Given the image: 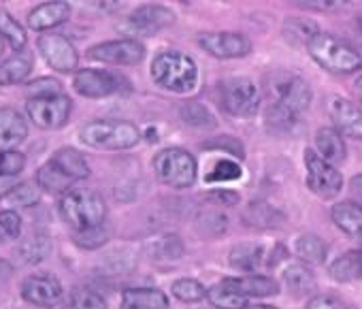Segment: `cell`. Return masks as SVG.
I'll return each mask as SVG.
<instances>
[{
  "label": "cell",
  "mask_w": 362,
  "mask_h": 309,
  "mask_svg": "<svg viewBox=\"0 0 362 309\" xmlns=\"http://www.w3.org/2000/svg\"><path fill=\"white\" fill-rule=\"evenodd\" d=\"M151 79L162 90L186 94L199 83V66L190 56L181 52H162L151 62Z\"/></svg>",
  "instance_id": "cell-1"
},
{
  "label": "cell",
  "mask_w": 362,
  "mask_h": 309,
  "mask_svg": "<svg viewBox=\"0 0 362 309\" xmlns=\"http://www.w3.org/2000/svg\"><path fill=\"white\" fill-rule=\"evenodd\" d=\"M307 52L324 71L332 75H349L362 71L360 52L328 33H315L307 43Z\"/></svg>",
  "instance_id": "cell-2"
},
{
  "label": "cell",
  "mask_w": 362,
  "mask_h": 309,
  "mask_svg": "<svg viewBox=\"0 0 362 309\" xmlns=\"http://www.w3.org/2000/svg\"><path fill=\"white\" fill-rule=\"evenodd\" d=\"M60 216L75 233H81V231L105 224L107 205L103 197L94 190L71 188L60 199Z\"/></svg>",
  "instance_id": "cell-3"
},
{
  "label": "cell",
  "mask_w": 362,
  "mask_h": 309,
  "mask_svg": "<svg viewBox=\"0 0 362 309\" xmlns=\"http://www.w3.org/2000/svg\"><path fill=\"white\" fill-rule=\"evenodd\" d=\"M79 139L94 149L122 151L130 149L141 141V130L122 119H94L79 130Z\"/></svg>",
  "instance_id": "cell-4"
},
{
  "label": "cell",
  "mask_w": 362,
  "mask_h": 309,
  "mask_svg": "<svg viewBox=\"0 0 362 309\" xmlns=\"http://www.w3.org/2000/svg\"><path fill=\"white\" fill-rule=\"evenodd\" d=\"M153 171L162 184L181 190L197 182L199 165L190 151L181 147H166L153 158Z\"/></svg>",
  "instance_id": "cell-5"
},
{
  "label": "cell",
  "mask_w": 362,
  "mask_h": 309,
  "mask_svg": "<svg viewBox=\"0 0 362 309\" xmlns=\"http://www.w3.org/2000/svg\"><path fill=\"white\" fill-rule=\"evenodd\" d=\"M220 103L235 117H252L260 109V90L245 77H230L220 83Z\"/></svg>",
  "instance_id": "cell-6"
},
{
  "label": "cell",
  "mask_w": 362,
  "mask_h": 309,
  "mask_svg": "<svg viewBox=\"0 0 362 309\" xmlns=\"http://www.w3.org/2000/svg\"><path fill=\"white\" fill-rule=\"evenodd\" d=\"M173 24H175V13L168 7L145 5V7H139L136 11H132L124 20V24H119V30L124 35H128V39L136 41V37L158 35V33H162L164 28H168Z\"/></svg>",
  "instance_id": "cell-7"
},
{
  "label": "cell",
  "mask_w": 362,
  "mask_h": 309,
  "mask_svg": "<svg viewBox=\"0 0 362 309\" xmlns=\"http://www.w3.org/2000/svg\"><path fill=\"white\" fill-rule=\"evenodd\" d=\"M73 88L77 90V94H81L86 98H107V96L128 92L130 83L124 77L109 73V71L83 69V71L75 73Z\"/></svg>",
  "instance_id": "cell-8"
},
{
  "label": "cell",
  "mask_w": 362,
  "mask_h": 309,
  "mask_svg": "<svg viewBox=\"0 0 362 309\" xmlns=\"http://www.w3.org/2000/svg\"><path fill=\"white\" fill-rule=\"evenodd\" d=\"M305 167H307V186L313 194L322 199H334L343 188V175L322 161L315 149H305Z\"/></svg>",
  "instance_id": "cell-9"
},
{
  "label": "cell",
  "mask_w": 362,
  "mask_h": 309,
  "mask_svg": "<svg viewBox=\"0 0 362 309\" xmlns=\"http://www.w3.org/2000/svg\"><path fill=\"white\" fill-rule=\"evenodd\" d=\"M275 107L300 117L311 105V88L305 79L296 75H279L273 81V103Z\"/></svg>",
  "instance_id": "cell-10"
},
{
  "label": "cell",
  "mask_w": 362,
  "mask_h": 309,
  "mask_svg": "<svg viewBox=\"0 0 362 309\" xmlns=\"http://www.w3.org/2000/svg\"><path fill=\"white\" fill-rule=\"evenodd\" d=\"M28 117L43 130L62 128L73 111V103L69 96H52V98H30L26 103Z\"/></svg>",
  "instance_id": "cell-11"
},
{
  "label": "cell",
  "mask_w": 362,
  "mask_h": 309,
  "mask_svg": "<svg viewBox=\"0 0 362 309\" xmlns=\"http://www.w3.org/2000/svg\"><path fill=\"white\" fill-rule=\"evenodd\" d=\"M88 58L103 62V64H115V66H134L141 64L145 58V45L134 39H119V41H107L98 43L88 49Z\"/></svg>",
  "instance_id": "cell-12"
},
{
  "label": "cell",
  "mask_w": 362,
  "mask_h": 309,
  "mask_svg": "<svg viewBox=\"0 0 362 309\" xmlns=\"http://www.w3.org/2000/svg\"><path fill=\"white\" fill-rule=\"evenodd\" d=\"M199 45L218 60L245 58L252 54V41L239 33H201Z\"/></svg>",
  "instance_id": "cell-13"
},
{
  "label": "cell",
  "mask_w": 362,
  "mask_h": 309,
  "mask_svg": "<svg viewBox=\"0 0 362 309\" xmlns=\"http://www.w3.org/2000/svg\"><path fill=\"white\" fill-rule=\"evenodd\" d=\"M39 52L56 73H73L79 64L75 45L62 35H43L39 39Z\"/></svg>",
  "instance_id": "cell-14"
},
{
  "label": "cell",
  "mask_w": 362,
  "mask_h": 309,
  "mask_svg": "<svg viewBox=\"0 0 362 309\" xmlns=\"http://www.w3.org/2000/svg\"><path fill=\"white\" fill-rule=\"evenodd\" d=\"M328 115H330L332 128L339 134L362 141V109L360 107H356L347 98L337 96L328 100Z\"/></svg>",
  "instance_id": "cell-15"
},
{
  "label": "cell",
  "mask_w": 362,
  "mask_h": 309,
  "mask_svg": "<svg viewBox=\"0 0 362 309\" xmlns=\"http://www.w3.org/2000/svg\"><path fill=\"white\" fill-rule=\"evenodd\" d=\"M22 296L37 307H54L62 298V284L54 275H28L22 281Z\"/></svg>",
  "instance_id": "cell-16"
},
{
  "label": "cell",
  "mask_w": 362,
  "mask_h": 309,
  "mask_svg": "<svg viewBox=\"0 0 362 309\" xmlns=\"http://www.w3.org/2000/svg\"><path fill=\"white\" fill-rule=\"evenodd\" d=\"M71 18V5L64 0H54V3H43L35 7L28 13V28L37 33L52 30L56 26H62Z\"/></svg>",
  "instance_id": "cell-17"
},
{
  "label": "cell",
  "mask_w": 362,
  "mask_h": 309,
  "mask_svg": "<svg viewBox=\"0 0 362 309\" xmlns=\"http://www.w3.org/2000/svg\"><path fill=\"white\" fill-rule=\"evenodd\" d=\"M28 136V124L24 115L11 107L0 109V151H11Z\"/></svg>",
  "instance_id": "cell-18"
},
{
  "label": "cell",
  "mask_w": 362,
  "mask_h": 309,
  "mask_svg": "<svg viewBox=\"0 0 362 309\" xmlns=\"http://www.w3.org/2000/svg\"><path fill=\"white\" fill-rule=\"evenodd\" d=\"M228 288H233L243 298H264L279 294V284L267 275H247V277H228L224 279Z\"/></svg>",
  "instance_id": "cell-19"
},
{
  "label": "cell",
  "mask_w": 362,
  "mask_h": 309,
  "mask_svg": "<svg viewBox=\"0 0 362 309\" xmlns=\"http://www.w3.org/2000/svg\"><path fill=\"white\" fill-rule=\"evenodd\" d=\"M49 163L58 171H62L66 177H71L73 182L90 177V165H88L83 153L79 149H75V147H60L58 151H54V156L49 158Z\"/></svg>",
  "instance_id": "cell-20"
},
{
  "label": "cell",
  "mask_w": 362,
  "mask_h": 309,
  "mask_svg": "<svg viewBox=\"0 0 362 309\" xmlns=\"http://www.w3.org/2000/svg\"><path fill=\"white\" fill-rule=\"evenodd\" d=\"M315 147H317V156L322 161H326L328 165H332V167L341 165L345 161V156H347V147H345L343 136L330 126L320 128L315 132Z\"/></svg>",
  "instance_id": "cell-21"
},
{
  "label": "cell",
  "mask_w": 362,
  "mask_h": 309,
  "mask_svg": "<svg viewBox=\"0 0 362 309\" xmlns=\"http://www.w3.org/2000/svg\"><path fill=\"white\" fill-rule=\"evenodd\" d=\"M122 309H168V298L158 288H128L122 292Z\"/></svg>",
  "instance_id": "cell-22"
},
{
  "label": "cell",
  "mask_w": 362,
  "mask_h": 309,
  "mask_svg": "<svg viewBox=\"0 0 362 309\" xmlns=\"http://www.w3.org/2000/svg\"><path fill=\"white\" fill-rule=\"evenodd\" d=\"M35 58L30 52H18L9 60L0 64V86H16L33 73Z\"/></svg>",
  "instance_id": "cell-23"
},
{
  "label": "cell",
  "mask_w": 362,
  "mask_h": 309,
  "mask_svg": "<svg viewBox=\"0 0 362 309\" xmlns=\"http://www.w3.org/2000/svg\"><path fill=\"white\" fill-rule=\"evenodd\" d=\"M332 220L334 224L351 239L362 243V209L349 203H339L332 207Z\"/></svg>",
  "instance_id": "cell-24"
},
{
  "label": "cell",
  "mask_w": 362,
  "mask_h": 309,
  "mask_svg": "<svg viewBox=\"0 0 362 309\" xmlns=\"http://www.w3.org/2000/svg\"><path fill=\"white\" fill-rule=\"evenodd\" d=\"M328 271L337 281H362V250L345 252L330 264Z\"/></svg>",
  "instance_id": "cell-25"
},
{
  "label": "cell",
  "mask_w": 362,
  "mask_h": 309,
  "mask_svg": "<svg viewBox=\"0 0 362 309\" xmlns=\"http://www.w3.org/2000/svg\"><path fill=\"white\" fill-rule=\"evenodd\" d=\"M228 260H230V267L245 271V273H254L258 271V267L264 264V250L256 243H241L230 250Z\"/></svg>",
  "instance_id": "cell-26"
},
{
  "label": "cell",
  "mask_w": 362,
  "mask_h": 309,
  "mask_svg": "<svg viewBox=\"0 0 362 309\" xmlns=\"http://www.w3.org/2000/svg\"><path fill=\"white\" fill-rule=\"evenodd\" d=\"M284 284L292 294L303 296V294H309L315 290V275L307 264H300V262L290 264L284 271Z\"/></svg>",
  "instance_id": "cell-27"
},
{
  "label": "cell",
  "mask_w": 362,
  "mask_h": 309,
  "mask_svg": "<svg viewBox=\"0 0 362 309\" xmlns=\"http://www.w3.org/2000/svg\"><path fill=\"white\" fill-rule=\"evenodd\" d=\"M73 184L75 182L71 177H66L62 171H58L52 163H45L37 171V186L49 194H66Z\"/></svg>",
  "instance_id": "cell-28"
},
{
  "label": "cell",
  "mask_w": 362,
  "mask_h": 309,
  "mask_svg": "<svg viewBox=\"0 0 362 309\" xmlns=\"http://www.w3.org/2000/svg\"><path fill=\"white\" fill-rule=\"evenodd\" d=\"M243 220L254 228H277L284 222V216L267 203H252L243 214Z\"/></svg>",
  "instance_id": "cell-29"
},
{
  "label": "cell",
  "mask_w": 362,
  "mask_h": 309,
  "mask_svg": "<svg viewBox=\"0 0 362 309\" xmlns=\"http://www.w3.org/2000/svg\"><path fill=\"white\" fill-rule=\"evenodd\" d=\"M294 247H296V254L309 264H322L328 256V245L317 235H300Z\"/></svg>",
  "instance_id": "cell-30"
},
{
  "label": "cell",
  "mask_w": 362,
  "mask_h": 309,
  "mask_svg": "<svg viewBox=\"0 0 362 309\" xmlns=\"http://www.w3.org/2000/svg\"><path fill=\"white\" fill-rule=\"evenodd\" d=\"M66 305L69 309H107L105 296H100L96 290L77 286L66 294Z\"/></svg>",
  "instance_id": "cell-31"
},
{
  "label": "cell",
  "mask_w": 362,
  "mask_h": 309,
  "mask_svg": "<svg viewBox=\"0 0 362 309\" xmlns=\"http://www.w3.org/2000/svg\"><path fill=\"white\" fill-rule=\"evenodd\" d=\"M207 298H209L216 307H220V309H243V307L247 305V298H243L241 294H237V292H235L233 288H228L224 281L211 286V288L207 290Z\"/></svg>",
  "instance_id": "cell-32"
},
{
  "label": "cell",
  "mask_w": 362,
  "mask_h": 309,
  "mask_svg": "<svg viewBox=\"0 0 362 309\" xmlns=\"http://www.w3.org/2000/svg\"><path fill=\"white\" fill-rule=\"evenodd\" d=\"M170 292L177 301L181 303H201L207 298V288L197 281V279H190V277H184V279H177L173 281L170 286Z\"/></svg>",
  "instance_id": "cell-33"
},
{
  "label": "cell",
  "mask_w": 362,
  "mask_h": 309,
  "mask_svg": "<svg viewBox=\"0 0 362 309\" xmlns=\"http://www.w3.org/2000/svg\"><path fill=\"white\" fill-rule=\"evenodd\" d=\"M267 124L273 132H279V134H290V132H296L300 128V117L294 115V113H288L275 105H269L267 109Z\"/></svg>",
  "instance_id": "cell-34"
},
{
  "label": "cell",
  "mask_w": 362,
  "mask_h": 309,
  "mask_svg": "<svg viewBox=\"0 0 362 309\" xmlns=\"http://www.w3.org/2000/svg\"><path fill=\"white\" fill-rule=\"evenodd\" d=\"M181 119H184L188 126H194V128H214L216 126L214 113L207 107H203L201 103L181 105Z\"/></svg>",
  "instance_id": "cell-35"
},
{
  "label": "cell",
  "mask_w": 362,
  "mask_h": 309,
  "mask_svg": "<svg viewBox=\"0 0 362 309\" xmlns=\"http://www.w3.org/2000/svg\"><path fill=\"white\" fill-rule=\"evenodd\" d=\"M39 199H41V188L37 186V182H22L7 197V201L13 207H33L39 203Z\"/></svg>",
  "instance_id": "cell-36"
},
{
  "label": "cell",
  "mask_w": 362,
  "mask_h": 309,
  "mask_svg": "<svg viewBox=\"0 0 362 309\" xmlns=\"http://www.w3.org/2000/svg\"><path fill=\"white\" fill-rule=\"evenodd\" d=\"M0 35H3V39L9 41V45L16 52H24V47H26V30L9 13L0 16Z\"/></svg>",
  "instance_id": "cell-37"
},
{
  "label": "cell",
  "mask_w": 362,
  "mask_h": 309,
  "mask_svg": "<svg viewBox=\"0 0 362 309\" xmlns=\"http://www.w3.org/2000/svg\"><path fill=\"white\" fill-rule=\"evenodd\" d=\"M241 175H243V169H241L239 163H235V161H230V158H222V161H218V163L211 167V171L205 175V182H209V184L235 182V180H239Z\"/></svg>",
  "instance_id": "cell-38"
},
{
  "label": "cell",
  "mask_w": 362,
  "mask_h": 309,
  "mask_svg": "<svg viewBox=\"0 0 362 309\" xmlns=\"http://www.w3.org/2000/svg\"><path fill=\"white\" fill-rule=\"evenodd\" d=\"M315 33H320L311 22H307V20H288L286 24H284V37L290 41V43H294V45H307L309 43V39L315 35Z\"/></svg>",
  "instance_id": "cell-39"
},
{
  "label": "cell",
  "mask_w": 362,
  "mask_h": 309,
  "mask_svg": "<svg viewBox=\"0 0 362 309\" xmlns=\"http://www.w3.org/2000/svg\"><path fill=\"white\" fill-rule=\"evenodd\" d=\"M111 237V228L107 224H100V226H94V228H88V231H81V233H75L73 239L79 247H86V250H96L100 247L105 241H109Z\"/></svg>",
  "instance_id": "cell-40"
},
{
  "label": "cell",
  "mask_w": 362,
  "mask_h": 309,
  "mask_svg": "<svg viewBox=\"0 0 362 309\" xmlns=\"http://www.w3.org/2000/svg\"><path fill=\"white\" fill-rule=\"evenodd\" d=\"M26 94L28 100L30 98H52V96H60L62 94V83L54 77H39L35 81H30L26 86Z\"/></svg>",
  "instance_id": "cell-41"
},
{
  "label": "cell",
  "mask_w": 362,
  "mask_h": 309,
  "mask_svg": "<svg viewBox=\"0 0 362 309\" xmlns=\"http://www.w3.org/2000/svg\"><path fill=\"white\" fill-rule=\"evenodd\" d=\"M20 254L26 262H41L49 254V239L45 235H33L22 243Z\"/></svg>",
  "instance_id": "cell-42"
},
{
  "label": "cell",
  "mask_w": 362,
  "mask_h": 309,
  "mask_svg": "<svg viewBox=\"0 0 362 309\" xmlns=\"http://www.w3.org/2000/svg\"><path fill=\"white\" fill-rule=\"evenodd\" d=\"M26 169V156L22 151H0V177H18Z\"/></svg>",
  "instance_id": "cell-43"
},
{
  "label": "cell",
  "mask_w": 362,
  "mask_h": 309,
  "mask_svg": "<svg viewBox=\"0 0 362 309\" xmlns=\"http://www.w3.org/2000/svg\"><path fill=\"white\" fill-rule=\"evenodd\" d=\"M22 233V218L13 209L0 211V237L5 239H18Z\"/></svg>",
  "instance_id": "cell-44"
},
{
  "label": "cell",
  "mask_w": 362,
  "mask_h": 309,
  "mask_svg": "<svg viewBox=\"0 0 362 309\" xmlns=\"http://www.w3.org/2000/svg\"><path fill=\"white\" fill-rule=\"evenodd\" d=\"M203 149H224L228 153H233V156L237 158H243V145L241 141H237L235 136H216V139H209L207 143H203Z\"/></svg>",
  "instance_id": "cell-45"
},
{
  "label": "cell",
  "mask_w": 362,
  "mask_h": 309,
  "mask_svg": "<svg viewBox=\"0 0 362 309\" xmlns=\"http://www.w3.org/2000/svg\"><path fill=\"white\" fill-rule=\"evenodd\" d=\"M305 309H349V307H347L345 303H341L339 298H334V296L317 294V296H313V298L307 303Z\"/></svg>",
  "instance_id": "cell-46"
},
{
  "label": "cell",
  "mask_w": 362,
  "mask_h": 309,
  "mask_svg": "<svg viewBox=\"0 0 362 309\" xmlns=\"http://www.w3.org/2000/svg\"><path fill=\"white\" fill-rule=\"evenodd\" d=\"M201 220H205V235H222L226 231V218L222 214H205Z\"/></svg>",
  "instance_id": "cell-47"
},
{
  "label": "cell",
  "mask_w": 362,
  "mask_h": 309,
  "mask_svg": "<svg viewBox=\"0 0 362 309\" xmlns=\"http://www.w3.org/2000/svg\"><path fill=\"white\" fill-rule=\"evenodd\" d=\"M349 194H351L354 205L362 209V173H358L356 177H351V182H349Z\"/></svg>",
  "instance_id": "cell-48"
},
{
  "label": "cell",
  "mask_w": 362,
  "mask_h": 309,
  "mask_svg": "<svg viewBox=\"0 0 362 309\" xmlns=\"http://www.w3.org/2000/svg\"><path fill=\"white\" fill-rule=\"evenodd\" d=\"M211 199L218 201V203H224V205H235V203H239V194H237L235 190H214Z\"/></svg>",
  "instance_id": "cell-49"
},
{
  "label": "cell",
  "mask_w": 362,
  "mask_h": 309,
  "mask_svg": "<svg viewBox=\"0 0 362 309\" xmlns=\"http://www.w3.org/2000/svg\"><path fill=\"white\" fill-rule=\"evenodd\" d=\"M18 177H0V199H7L9 192L18 186Z\"/></svg>",
  "instance_id": "cell-50"
},
{
  "label": "cell",
  "mask_w": 362,
  "mask_h": 309,
  "mask_svg": "<svg viewBox=\"0 0 362 309\" xmlns=\"http://www.w3.org/2000/svg\"><path fill=\"white\" fill-rule=\"evenodd\" d=\"M300 7H313V9H337L341 5H347V3H332V0H328V3H309V0H305V3H296Z\"/></svg>",
  "instance_id": "cell-51"
},
{
  "label": "cell",
  "mask_w": 362,
  "mask_h": 309,
  "mask_svg": "<svg viewBox=\"0 0 362 309\" xmlns=\"http://www.w3.org/2000/svg\"><path fill=\"white\" fill-rule=\"evenodd\" d=\"M13 275V267L5 260H0V284H5Z\"/></svg>",
  "instance_id": "cell-52"
},
{
  "label": "cell",
  "mask_w": 362,
  "mask_h": 309,
  "mask_svg": "<svg viewBox=\"0 0 362 309\" xmlns=\"http://www.w3.org/2000/svg\"><path fill=\"white\" fill-rule=\"evenodd\" d=\"M243 309H277L273 305H245Z\"/></svg>",
  "instance_id": "cell-53"
},
{
  "label": "cell",
  "mask_w": 362,
  "mask_h": 309,
  "mask_svg": "<svg viewBox=\"0 0 362 309\" xmlns=\"http://www.w3.org/2000/svg\"><path fill=\"white\" fill-rule=\"evenodd\" d=\"M356 94H358V98L362 100V77L356 81Z\"/></svg>",
  "instance_id": "cell-54"
},
{
  "label": "cell",
  "mask_w": 362,
  "mask_h": 309,
  "mask_svg": "<svg viewBox=\"0 0 362 309\" xmlns=\"http://www.w3.org/2000/svg\"><path fill=\"white\" fill-rule=\"evenodd\" d=\"M3 52H5V39L0 35V58H3Z\"/></svg>",
  "instance_id": "cell-55"
},
{
  "label": "cell",
  "mask_w": 362,
  "mask_h": 309,
  "mask_svg": "<svg viewBox=\"0 0 362 309\" xmlns=\"http://www.w3.org/2000/svg\"><path fill=\"white\" fill-rule=\"evenodd\" d=\"M358 28H360V33H362V20L358 22Z\"/></svg>",
  "instance_id": "cell-56"
}]
</instances>
